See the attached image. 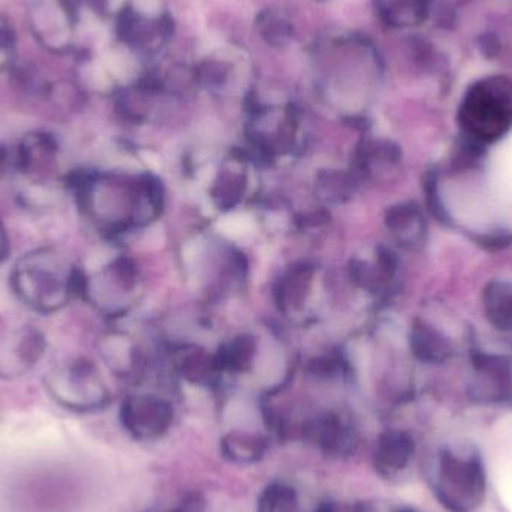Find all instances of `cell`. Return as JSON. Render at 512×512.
<instances>
[{"mask_svg":"<svg viewBox=\"0 0 512 512\" xmlns=\"http://www.w3.org/2000/svg\"><path fill=\"white\" fill-rule=\"evenodd\" d=\"M15 297L39 315H53L65 309L77 292L81 280L65 252L42 246L21 255L9 276Z\"/></svg>","mask_w":512,"mask_h":512,"instance_id":"cell-1","label":"cell"},{"mask_svg":"<svg viewBox=\"0 0 512 512\" xmlns=\"http://www.w3.org/2000/svg\"><path fill=\"white\" fill-rule=\"evenodd\" d=\"M430 486L450 512H475L487 496V472L480 453L469 445H447L430 465Z\"/></svg>","mask_w":512,"mask_h":512,"instance_id":"cell-2","label":"cell"},{"mask_svg":"<svg viewBox=\"0 0 512 512\" xmlns=\"http://www.w3.org/2000/svg\"><path fill=\"white\" fill-rule=\"evenodd\" d=\"M459 123L466 140L477 146L496 143L512 129V80L490 75L475 81L463 96Z\"/></svg>","mask_w":512,"mask_h":512,"instance_id":"cell-3","label":"cell"},{"mask_svg":"<svg viewBox=\"0 0 512 512\" xmlns=\"http://www.w3.org/2000/svg\"><path fill=\"white\" fill-rule=\"evenodd\" d=\"M51 399L72 412H90L105 402L104 385L89 364L80 360L57 364L44 379Z\"/></svg>","mask_w":512,"mask_h":512,"instance_id":"cell-4","label":"cell"},{"mask_svg":"<svg viewBox=\"0 0 512 512\" xmlns=\"http://www.w3.org/2000/svg\"><path fill=\"white\" fill-rule=\"evenodd\" d=\"M14 168L30 186L56 185L62 171L59 141L48 132H30L15 149Z\"/></svg>","mask_w":512,"mask_h":512,"instance_id":"cell-5","label":"cell"},{"mask_svg":"<svg viewBox=\"0 0 512 512\" xmlns=\"http://www.w3.org/2000/svg\"><path fill=\"white\" fill-rule=\"evenodd\" d=\"M471 393L478 402L512 405V354L477 349L472 354Z\"/></svg>","mask_w":512,"mask_h":512,"instance_id":"cell-6","label":"cell"},{"mask_svg":"<svg viewBox=\"0 0 512 512\" xmlns=\"http://www.w3.org/2000/svg\"><path fill=\"white\" fill-rule=\"evenodd\" d=\"M45 351L47 340L38 328H15L0 340V378H21L36 367Z\"/></svg>","mask_w":512,"mask_h":512,"instance_id":"cell-7","label":"cell"},{"mask_svg":"<svg viewBox=\"0 0 512 512\" xmlns=\"http://www.w3.org/2000/svg\"><path fill=\"white\" fill-rule=\"evenodd\" d=\"M417 444L409 433L390 430L382 433L372 453L373 468L385 480L399 478L414 462Z\"/></svg>","mask_w":512,"mask_h":512,"instance_id":"cell-8","label":"cell"},{"mask_svg":"<svg viewBox=\"0 0 512 512\" xmlns=\"http://www.w3.org/2000/svg\"><path fill=\"white\" fill-rule=\"evenodd\" d=\"M170 423V411L158 403L132 402L123 411V426L137 441L152 442L161 439Z\"/></svg>","mask_w":512,"mask_h":512,"instance_id":"cell-9","label":"cell"},{"mask_svg":"<svg viewBox=\"0 0 512 512\" xmlns=\"http://www.w3.org/2000/svg\"><path fill=\"white\" fill-rule=\"evenodd\" d=\"M256 512H336L328 499L307 504L300 489L286 481H273L259 493Z\"/></svg>","mask_w":512,"mask_h":512,"instance_id":"cell-10","label":"cell"},{"mask_svg":"<svg viewBox=\"0 0 512 512\" xmlns=\"http://www.w3.org/2000/svg\"><path fill=\"white\" fill-rule=\"evenodd\" d=\"M306 439L315 445V450L328 459H346L358 450V439L354 430L339 421H325L307 430Z\"/></svg>","mask_w":512,"mask_h":512,"instance_id":"cell-11","label":"cell"},{"mask_svg":"<svg viewBox=\"0 0 512 512\" xmlns=\"http://www.w3.org/2000/svg\"><path fill=\"white\" fill-rule=\"evenodd\" d=\"M267 451V439L243 427H236L228 432L221 442L222 456L236 465H255L259 460L264 459Z\"/></svg>","mask_w":512,"mask_h":512,"instance_id":"cell-12","label":"cell"},{"mask_svg":"<svg viewBox=\"0 0 512 512\" xmlns=\"http://www.w3.org/2000/svg\"><path fill=\"white\" fill-rule=\"evenodd\" d=\"M36 35L47 47L65 48L69 42V15L57 0H47L39 6L33 18Z\"/></svg>","mask_w":512,"mask_h":512,"instance_id":"cell-13","label":"cell"},{"mask_svg":"<svg viewBox=\"0 0 512 512\" xmlns=\"http://www.w3.org/2000/svg\"><path fill=\"white\" fill-rule=\"evenodd\" d=\"M487 318L499 330H512V280H493L484 291Z\"/></svg>","mask_w":512,"mask_h":512,"instance_id":"cell-14","label":"cell"},{"mask_svg":"<svg viewBox=\"0 0 512 512\" xmlns=\"http://www.w3.org/2000/svg\"><path fill=\"white\" fill-rule=\"evenodd\" d=\"M432 0H381V14L391 26H420L427 20Z\"/></svg>","mask_w":512,"mask_h":512,"instance_id":"cell-15","label":"cell"},{"mask_svg":"<svg viewBox=\"0 0 512 512\" xmlns=\"http://www.w3.org/2000/svg\"><path fill=\"white\" fill-rule=\"evenodd\" d=\"M421 351L426 355L427 360L441 363L453 355L454 349L450 340L445 339L439 331L430 330L421 336Z\"/></svg>","mask_w":512,"mask_h":512,"instance_id":"cell-16","label":"cell"},{"mask_svg":"<svg viewBox=\"0 0 512 512\" xmlns=\"http://www.w3.org/2000/svg\"><path fill=\"white\" fill-rule=\"evenodd\" d=\"M218 227L225 236L231 237V239H243L255 230L254 219L249 215H243V213L225 216L219 222Z\"/></svg>","mask_w":512,"mask_h":512,"instance_id":"cell-17","label":"cell"},{"mask_svg":"<svg viewBox=\"0 0 512 512\" xmlns=\"http://www.w3.org/2000/svg\"><path fill=\"white\" fill-rule=\"evenodd\" d=\"M259 375L264 379L267 384H273L277 379L282 376V358L279 355H274L273 351H268V354L262 358L261 364L258 366Z\"/></svg>","mask_w":512,"mask_h":512,"instance_id":"cell-18","label":"cell"},{"mask_svg":"<svg viewBox=\"0 0 512 512\" xmlns=\"http://www.w3.org/2000/svg\"><path fill=\"white\" fill-rule=\"evenodd\" d=\"M9 255V239L2 221H0V264L8 258Z\"/></svg>","mask_w":512,"mask_h":512,"instance_id":"cell-19","label":"cell"},{"mask_svg":"<svg viewBox=\"0 0 512 512\" xmlns=\"http://www.w3.org/2000/svg\"><path fill=\"white\" fill-rule=\"evenodd\" d=\"M141 512H191L185 507H170V505H155Z\"/></svg>","mask_w":512,"mask_h":512,"instance_id":"cell-20","label":"cell"},{"mask_svg":"<svg viewBox=\"0 0 512 512\" xmlns=\"http://www.w3.org/2000/svg\"><path fill=\"white\" fill-rule=\"evenodd\" d=\"M6 152L5 149H2L0 147V176H2L3 170H5L6 167Z\"/></svg>","mask_w":512,"mask_h":512,"instance_id":"cell-21","label":"cell"}]
</instances>
